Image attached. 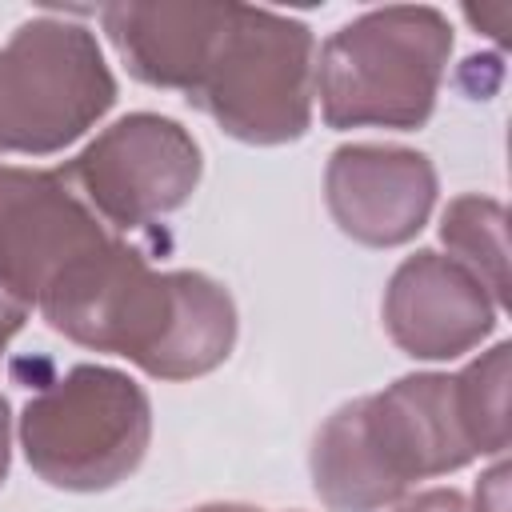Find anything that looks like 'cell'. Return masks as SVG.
I'll return each instance as SVG.
<instances>
[{
    "label": "cell",
    "instance_id": "cell-15",
    "mask_svg": "<svg viewBox=\"0 0 512 512\" xmlns=\"http://www.w3.org/2000/svg\"><path fill=\"white\" fill-rule=\"evenodd\" d=\"M392 512H472V508H468V496L460 488H428V492L400 500Z\"/></svg>",
    "mask_w": 512,
    "mask_h": 512
},
{
    "label": "cell",
    "instance_id": "cell-16",
    "mask_svg": "<svg viewBox=\"0 0 512 512\" xmlns=\"http://www.w3.org/2000/svg\"><path fill=\"white\" fill-rule=\"evenodd\" d=\"M24 320H28V308L20 300H12L8 292H0V360H4V352L12 344V336L24 328Z\"/></svg>",
    "mask_w": 512,
    "mask_h": 512
},
{
    "label": "cell",
    "instance_id": "cell-3",
    "mask_svg": "<svg viewBox=\"0 0 512 512\" xmlns=\"http://www.w3.org/2000/svg\"><path fill=\"white\" fill-rule=\"evenodd\" d=\"M452 56V24L432 4L368 8L316 52V96L328 128H424Z\"/></svg>",
    "mask_w": 512,
    "mask_h": 512
},
{
    "label": "cell",
    "instance_id": "cell-14",
    "mask_svg": "<svg viewBox=\"0 0 512 512\" xmlns=\"http://www.w3.org/2000/svg\"><path fill=\"white\" fill-rule=\"evenodd\" d=\"M508 476H512L508 460H496V464L480 476V484H476L468 508H472V512H508Z\"/></svg>",
    "mask_w": 512,
    "mask_h": 512
},
{
    "label": "cell",
    "instance_id": "cell-4",
    "mask_svg": "<svg viewBox=\"0 0 512 512\" xmlns=\"http://www.w3.org/2000/svg\"><path fill=\"white\" fill-rule=\"evenodd\" d=\"M240 144H292L312 128L316 36L304 20L228 4L212 56L184 96Z\"/></svg>",
    "mask_w": 512,
    "mask_h": 512
},
{
    "label": "cell",
    "instance_id": "cell-8",
    "mask_svg": "<svg viewBox=\"0 0 512 512\" xmlns=\"http://www.w3.org/2000/svg\"><path fill=\"white\" fill-rule=\"evenodd\" d=\"M112 240L60 168L0 164V292L28 312Z\"/></svg>",
    "mask_w": 512,
    "mask_h": 512
},
{
    "label": "cell",
    "instance_id": "cell-9",
    "mask_svg": "<svg viewBox=\"0 0 512 512\" xmlns=\"http://www.w3.org/2000/svg\"><path fill=\"white\" fill-rule=\"evenodd\" d=\"M436 164L404 144H340L324 168L332 224L364 248H400L436 208Z\"/></svg>",
    "mask_w": 512,
    "mask_h": 512
},
{
    "label": "cell",
    "instance_id": "cell-11",
    "mask_svg": "<svg viewBox=\"0 0 512 512\" xmlns=\"http://www.w3.org/2000/svg\"><path fill=\"white\" fill-rule=\"evenodd\" d=\"M228 4H104L100 28L112 40L116 56L124 60L128 76L148 88L192 92L212 44L224 28Z\"/></svg>",
    "mask_w": 512,
    "mask_h": 512
},
{
    "label": "cell",
    "instance_id": "cell-2",
    "mask_svg": "<svg viewBox=\"0 0 512 512\" xmlns=\"http://www.w3.org/2000/svg\"><path fill=\"white\" fill-rule=\"evenodd\" d=\"M476 456L456 376L412 372L340 404L312 436L308 472L324 508L380 512L400 504L416 480L460 472Z\"/></svg>",
    "mask_w": 512,
    "mask_h": 512
},
{
    "label": "cell",
    "instance_id": "cell-1",
    "mask_svg": "<svg viewBox=\"0 0 512 512\" xmlns=\"http://www.w3.org/2000/svg\"><path fill=\"white\" fill-rule=\"evenodd\" d=\"M64 340L112 352L152 380H196L236 348L232 292L196 268L156 272L120 236L76 264L36 308Z\"/></svg>",
    "mask_w": 512,
    "mask_h": 512
},
{
    "label": "cell",
    "instance_id": "cell-6",
    "mask_svg": "<svg viewBox=\"0 0 512 512\" xmlns=\"http://www.w3.org/2000/svg\"><path fill=\"white\" fill-rule=\"evenodd\" d=\"M116 104V76L88 24L32 16L0 44V156H52Z\"/></svg>",
    "mask_w": 512,
    "mask_h": 512
},
{
    "label": "cell",
    "instance_id": "cell-18",
    "mask_svg": "<svg viewBox=\"0 0 512 512\" xmlns=\"http://www.w3.org/2000/svg\"><path fill=\"white\" fill-rule=\"evenodd\" d=\"M188 512H264L256 504H240V500H212V504H196Z\"/></svg>",
    "mask_w": 512,
    "mask_h": 512
},
{
    "label": "cell",
    "instance_id": "cell-10",
    "mask_svg": "<svg viewBox=\"0 0 512 512\" xmlns=\"http://www.w3.org/2000/svg\"><path fill=\"white\" fill-rule=\"evenodd\" d=\"M388 340L412 360H456L496 328V300L484 284L436 248L396 264L380 300Z\"/></svg>",
    "mask_w": 512,
    "mask_h": 512
},
{
    "label": "cell",
    "instance_id": "cell-7",
    "mask_svg": "<svg viewBox=\"0 0 512 512\" xmlns=\"http://www.w3.org/2000/svg\"><path fill=\"white\" fill-rule=\"evenodd\" d=\"M60 172L104 224L136 232L192 200L204 152L180 120L128 112L100 128Z\"/></svg>",
    "mask_w": 512,
    "mask_h": 512
},
{
    "label": "cell",
    "instance_id": "cell-17",
    "mask_svg": "<svg viewBox=\"0 0 512 512\" xmlns=\"http://www.w3.org/2000/svg\"><path fill=\"white\" fill-rule=\"evenodd\" d=\"M8 464H12V412L8 400L0 396V488L8 480Z\"/></svg>",
    "mask_w": 512,
    "mask_h": 512
},
{
    "label": "cell",
    "instance_id": "cell-5",
    "mask_svg": "<svg viewBox=\"0 0 512 512\" xmlns=\"http://www.w3.org/2000/svg\"><path fill=\"white\" fill-rule=\"evenodd\" d=\"M28 468L60 492H108L128 480L152 440L144 384L108 364H72L20 408Z\"/></svg>",
    "mask_w": 512,
    "mask_h": 512
},
{
    "label": "cell",
    "instance_id": "cell-12",
    "mask_svg": "<svg viewBox=\"0 0 512 512\" xmlns=\"http://www.w3.org/2000/svg\"><path fill=\"white\" fill-rule=\"evenodd\" d=\"M440 240L448 244L452 260L464 264L496 308H508V216L504 204L480 192H464L448 200L440 216Z\"/></svg>",
    "mask_w": 512,
    "mask_h": 512
},
{
    "label": "cell",
    "instance_id": "cell-13",
    "mask_svg": "<svg viewBox=\"0 0 512 512\" xmlns=\"http://www.w3.org/2000/svg\"><path fill=\"white\" fill-rule=\"evenodd\" d=\"M508 376H512V344L500 340L480 352L468 368L456 372L460 408L480 456H504L508 448Z\"/></svg>",
    "mask_w": 512,
    "mask_h": 512
}]
</instances>
